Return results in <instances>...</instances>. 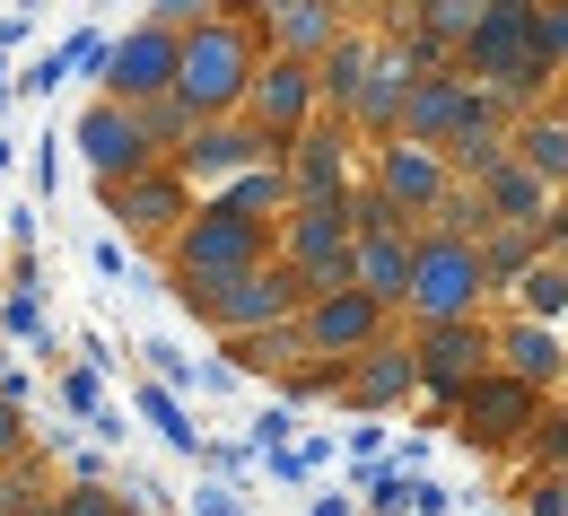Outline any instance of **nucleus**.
Wrapping results in <instances>:
<instances>
[{"label": "nucleus", "instance_id": "nucleus-1", "mask_svg": "<svg viewBox=\"0 0 568 516\" xmlns=\"http://www.w3.org/2000/svg\"><path fill=\"white\" fill-rule=\"evenodd\" d=\"M568 62V0L551 9H525V0H490L455 53V71L473 79L490 105H516V97H542Z\"/></svg>", "mask_w": 568, "mask_h": 516}, {"label": "nucleus", "instance_id": "nucleus-2", "mask_svg": "<svg viewBox=\"0 0 568 516\" xmlns=\"http://www.w3.org/2000/svg\"><path fill=\"white\" fill-rule=\"evenodd\" d=\"M263 71V27L236 9H193L175 27V114L184 123H236L245 88Z\"/></svg>", "mask_w": 568, "mask_h": 516}, {"label": "nucleus", "instance_id": "nucleus-3", "mask_svg": "<svg viewBox=\"0 0 568 516\" xmlns=\"http://www.w3.org/2000/svg\"><path fill=\"white\" fill-rule=\"evenodd\" d=\"M263 263H272V227L236 220L227 202H193V220L166 236L175 290H227V281H245V272H263Z\"/></svg>", "mask_w": 568, "mask_h": 516}, {"label": "nucleus", "instance_id": "nucleus-4", "mask_svg": "<svg viewBox=\"0 0 568 516\" xmlns=\"http://www.w3.org/2000/svg\"><path fill=\"white\" fill-rule=\"evenodd\" d=\"M481 297H490V281H481L473 236H464V227H420V245H412V290H403L412 333H428V324H473Z\"/></svg>", "mask_w": 568, "mask_h": 516}, {"label": "nucleus", "instance_id": "nucleus-5", "mask_svg": "<svg viewBox=\"0 0 568 516\" xmlns=\"http://www.w3.org/2000/svg\"><path fill=\"white\" fill-rule=\"evenodd\" d=\"M272 263L306 297L351 290V202H288L272 227Z\"/></svg>", "mask_w": 568, "mask_h": 516}, {"label": "nucleus", "instance_id": "nucleus-6", "mask_svg": "<svg viewBox=\"0 0 568 516\" xmlns=\"http://www.w3.org/2000/svg\"><path fill=\"white\" fill-rule=\"evenodd\" d=\"M412 245H420V227L394 220L367 184L351 193V290H367L385 315H403V290H412Z\"/></svg>", "mask_w": 568, "mask_h": 516}, {"label": "nucleus", "instance_id": "nucleus-7", "mask_svg": "<svg viewBox=\"0 0 568 516\" xmlns=\"http://www.w3.org/2000/svg\"><path fill=\"white\" fill-rule=\"evenodd\" d=\"M202 324H211L219 342H245V333H272V324H297V306L306 290L288 281L281 263H263V272H245V281H227V290H175Z\"/></svg>", "mask_w": 568, "mask_h": 516}, {"label": "nucleus", "instance_id": "nucleus-8", "mask_svg": "<svg viewBox=\"0 0 568 516\" xmlns=\"http://www.w3.org/2000/svg\"><path fill=\"white\" fill-rule=\"evenodd\" d=\"M412 368H420V394H428V403H437V412H455V403L498 368L490 324L473 315V324H428V333H412Z\"/></svg>", "mask_w": 568, "mask_h": 516}, {"label": "nucleus", "instance_id": "nucleus-9", "mask_svg": "<svg viewBox=\"0 0 568 516\" xmlns=\"http://www.w3.org/2000/svg\"><path fill=\"white\" fill-rule=\"evenodd\" d=\"M105 105H166L175 97V27L166 18H141V27H123L114 36V53H105Z\"/></svg>", "mask_w": 568, "mask_h": 516}, {"label": "nucleus", "instance_id": "nucleus-10", "mask_svg": "<svg viewBox=\"0 0 568 516\" xmlns=\"http://www.w3.org/2000/svg\"><path fill=\"white\" fill-rule=\"evenodd\" d=\"M297 342H306V360L351 368L358 351L394 342V315H385L367 290H333V297H306V306H297Z\"/></svg>", "mask_w": 568, "mask_h": 516}, {"label": "nucleus", "instance_id": "nucleus-11", "mask_svg": "<svg viewBox=\"0 0 568 516\" xmlns=\"http://www.w3.org/2000/svg\"><path fill=\"white\" fill-rule=\"evenodd\" d=\"M71 149L88 158V175H97V193H114V184H132V175H149V166H166L158 149H149L141 132V114L132 105H79V123H71Z\"/></svg>", "mask_w": 568, "mask_h": 516}, {"label": "nucleus", "instance_id": "nucleus-12", "mask_svg": "<svg viewBox=\"0 0 568 516\" xmlns=\"http://www.w3.org/2000/svg\"><path fill=\"white\" fill-rule=\"evenodd\" d=\"M455 438L481 446V455H516L525 438H542V394H525L516 376H481L464 403H455Z\"/></svg>", "mask_w": 568, "mask_h": 516}, {"label": "nucleus", "instance_id": "nucleus-13", "mask_svg": "<svg viewBox=\"0 0 568 516\" xmlns=\"http://www.w3.org/2000/svg\"><path fill=\"white\" fill-rule=\"evenodd\" d=\"M367 193H376L394 220L420 227V220H437V211H446L464 184L446 175V158H437V149H420V141H385V149H376V184H367Z\"/></svg>", "mask_w": 568, "mask_h": 516}, {"label": "nucleus", "instance_id": "nucleus-14", "mask_svg": "<svg viewBox=\"0 0 568 516\" xmlns=\"http://www.w3.org/2000/svg\"><path fill=\"white\" fill-rule=\"evenodd\" d=\"M166 166L184 175V193H193V184L227 193L236 175H254V166H281V149H272L263 132H254V123H245V114H236V123H193V141L175 149Z\"/></svg>", "mask_w": 568, "mask_h": 516}, {"label": "nucleus", "instance_id": "nucleus-15", "mask_svg": "<svg viewBox=\"0 0 568 516\" xmlns=\"http://www.w3.org/2000/svg\"><path fill=\"white\" fill-rule=\"evenodd\" d=\"M315 114H324L315 71H306V62H281V53H263V71H254V88H245V123H254L272 149H288Z\"/></svg>", "mask_w": 568, "mask_h": 516}, {"label": "nucleus", "instance_id": "nucleus-16", "mask_svg": "<svg viewBox=\"0 0 568 516\" xmlns=\"http://www.w3.org/2000/svg\"><path fill=\"white\" fill-rule=\"evenodd\" d=\"M351 149H358V141L342 132V123H324V114H315V123L281 149L288 202H351V193H358V184H351Z\"/></svg>", "mask_w": 568, "mask_h": 516}, {"label": "nucleus", "instance_id": "nucleus-17", "mask_svg": "<svg viewBox=\"0 0 568 516\" xmlns=\"http://www.w3.org/2000/svg\"><path fill=\"white\" fill-rule=\"evenodd\" d=\"M105 220L123 227V245H132V236H141V245H166L175 227L193 220V193H184L175 166H149V175H132V184L105 193Z\"/></svg>", "mask_w": 568, "mask_h": 516}, {"label": "nucleus", "instance_id": "nucleus-18", "mask_svg": "<svg viewBox=\"0 0 568 516\" xmlns=\"http://www.w3.org/2000/svg\"><path fill=\"white\" fill-rule=\"evenodd\" d=\"M490 97L473 88L464 71H428V79H412V97H403V123H394V141H420V149H446L473 114H481Z\"/></svg>", "mask_w": 568, "mask_h": 516}, {"label": "nucleus", "instance_id": "nucleus-19", "mask_svg": "<svg viewBox=\"0 0 568 516\" xmlns=\"http://www.w3.org/2000/svg\"><path fill=\"white\" fill-rule=\"evenodd\" d=\"M412 394H420L412 342H376V351H358L351 368H342V412H358V421H385V412H403Z\"/></svg>", "mask_w": 568, "mask_h": 516}, {"label": "nucleus", "instance_id": "nucleus-20", "mask_svg": "<svg viewBox=\"0 0 568 516\" xmlns=\"http://www.w3.org/2000/svg\"><path fill=\"white\" fill-rule=\"evenodd\" d=\"M254 27H263V53H281V62H324L333 44H342V9L333 0H272V9H254Z\"/></svg>", "mask_w": 568, "mask_h": 516}, {"label": "nucleus", "instance_id": "nucleus-21", "mask_svg": "<svg viewBox=\"0 0 568 516\" xmlns=\"http://www.w3.org/2000/svg\"><path fill=\"white\" fill-rule=\"evenodd\" d=\"M490 351H498V376H516L525 394H560L568 342L551 333V324H525V315H507V324H490Z\"/></svg>", "mask_w": 568, "mask_h": 516}, {"label": "nucleus", "instance_id": "nucleus-22", "mask_svg": "<svg viewBox=\"0 0 568 516\" xmlns=\"http://www.w3.org/2000/svg\"><path fill=\"white\" fill-rule=\"evenodd\" d=\"M412 62H403V53H394V44H385V36H376V62H367V88H358V105H351V141H394V123H403V97H412Z\"/></svg>", "mask_w": 568, "mask_h": 516}, {"label": "nucleus", "instance_id": "nucleus-23", "mask_svg": "<svg viewBox=\"0 0 568 516\" xmlns=\"http://www.w3.org/2000/svg\"><path fill=\"white\" fill-rule=\"evenodd\" d=\"M473 202H481V220H490V227H534V236H542V220H551V193H542L516 158H498L490 175L473 184Z\"/></svg>", "mask_w": 568, "mask_h": 516}, {"label": "nucleus", "instance_id": "nucleus-24", "mask_svg": "<svg viewBox=\"0 0 568 516\" xmlns=\"http://www.w3.org/2000/svg\"><path fill=\"white\" fill-rule=\"evenodd\" d=\"M367 62H376V36L367 27H342V44L315 62V97H324V123H342L351 132V105H358V88H367Z\"/></svg>", "mask_w": 568, "mask_h": 516}, {"label": "nucleus", "instance_id": "nucleus-25", "mask_svg": "<svg viewBox=\"0 0 568 516\" xmlns=\"http://www.w3.org/2000/svg\"><path fill=\"white\" fill-rule=\"evenodd\" d=\"M507 158L560 202V193H568V114H525V123L507 132Z\"/></svg>", "mask_w": 568, "mask_h": 516}, {"label": "nucleus", "instance_id": "nucleus-26", "mask_svg": "<svg viewBox=\"0 0 568 516\" xmlns=\"http://www.w3.org/2000/svg\"><path fill=\"white\" fill-rule=\"evenodd\" d=\"M437 158H446V175H455V184H481L498 158H507V105H481V114L437 149Z\"/></svg>", "mask_w": 568, "mask_h": 516}, {"label": "nucleus", "instance_id": "nucleus-27", "mask_svg": "<svg viewBox=\"0 0 568 516\" xmlns=\"http://www.w3.org/2000/svg\"><path fill=\"white\" fill-rule=\"evenodd\" d=\"M473 254H481V281H490V290H516V281L542 263V236H534V227H481Z\"/></svg>", "mask_w": 568, "mask_h": 516}, {"label": "nucleus", "instance_id": "nucleus-28", "mask_svg": "<svg viewBox=\"0 0 568 516\" xmlns=\"http://www.w3.org/2000/svg\"><path fill=\"white\" fill-rule=\"evenodd\" d=\"M297 360H306L297 324H272V333H245V342H227V376H272V385H281Z\"/></svg>", "mask_w": 568, "mask_h": 516}, {"label": "nucleus", "instance_id": "nucleus-29", "mask_svg": "<svg viewBox=\"0 0 568 516\" xmlns=\"http://www.w3.org/2000/svg\"><path fill=\"white\" fill-rule=\"evenodd\" d=\"M211 202H227L236 220L281 227V211H288V175H281V166H254V175H236V184H227V193H211Z\"/></svg>", "mask_w": 568, "mask_h": 516}, {"label": "nucleus", "instance_id": "nucleus-30", "mask_svg": "<svg viewBox=\"0 0 568 516\" xmlns=\"http://www.w3.org/2000/svg\"><path fill=\"white\" fill-rule=\"evenodd\" d=\"M132 403H141V421H149V429L166 438V455H193V464H202V429H193V412H184V394H166V385H141Z\"/></svg>", "mask_w": 568, "mask_h": 516}, {"label": "nucleus", "instance_id": "nucleus-31", "mask_svg": "<svg viewBox=\"0 0 568 516\" xmlns=\"http://www.w3.org/2000/svg\"><path fill=\"white\" fill-rule=\"evenodd\" d=\"M507 297H516V315H525V324H551V333H560V315H568V272L542 254V263H534V272H525Z\"/></svg>", "mask_w": 568, "mask_h": 516}, {"label": "nucleus", "instance_id": "nucleus-32", "mask_svg": "<svg viewBox=\"0 0 568 516\" xmlns=\"http://www.w3.org/2000/svg\"><path fill=\"white\" fill-rule=\"evenodd\" d=\"M0 333H18V342H36V351L53 360V324H44V297H36V263L18 272V290L0 297Z\"/></svg>", "mask_w": 568, "mask_h": 516}, {"label": "nucleus", "instance_id": "nucleus-33", "mask_svg": "<svg viewBox=\"0 0 568 516\" xmlns=\"http://www.w3.org/2000/svg\"><path fill=\"white\" fill-rule=\"evenodd\" d=\"M62 412L97 429V421L114 412V403H105V368H88V360H71V368H62Z\"/></svg>", "mask_w": 568, "mask_h": 516}, {"label": "nucleus", "instance_id": "nucleus-34", "mask_svg": "<svg viewBox=\"0 0 568 516\" xmlns=\"http://www.w3.org/2000/svg\"><path fill=\"white\" fill-rule=\"evenodd\" d=\"M412 482H420V473H403V464H367V473H358L367 516H403V508H412Z\"/></svg>", "mask_w": 568, "mask_h": 516}, {"label": "nucleus", "instance_id": "nucleus-35", "mask_svg": "<svg viewBox=\"0 0 568 516\" xmlns=\"http://www.w3.org/2000/svg\"><path fill=\"white\" fill-rule=\"evenodd\" d=\"M263 464H272V482H306V473L333 464V438H297V446H281V455H263Z\"/></svg>", "mask_w": 568, "mask_h": 516}, {"label": "nucleus", "instance_id": "nucleus-36", "mask_svg": "<svg viewBox=\"0 0 568 516\" xmlns=\"http://www.w3.org/2000/svg\"><path fill=\"white\" fill-rule=\"evenodd\" d=\"M105 53H114V36H105V27H79L71 44H62V71L71 79H105Z\"/></svg>", "mask_w": 568, "mask_h": 516}, {"label": "nucleus", "instance_id": "nucleus-37", "mask_svg": "<svg viewBox=\"0 0 568 516\" xmlns=\"http://www.w3.org/2000/svg\"><path fill=\"white\" fill-rule=\"evenodd\" d=\"M281 446H297V412H281V403H272V412H254V429H245V455L263 464V455H281Z\"/></svg>", "mask_w": 568, "mask_h": 516}, {"label": "nucleus", "instance_id": "nucleus-38", "mask_svg": "<svg viewBox=\"0 0 568 516\" xmlns=\"http://www.w3.org/2000/svg\"><path fill=\"white\" fill-rule=\"evenodd\" d=\"M9 88H27V97H62V88H71V71H62V44H53V53H36V62H27V79H9Z\"/></svg>", "mask_w": 568, "mask_h": 516}, {"label": "nucleus", "instance_id": "nucleus-39", "mask_svg": "<svg viewBox=\"0 0 568 516\" xmlns=\"http://www.w3.org/2000/svg\"><path fill=\"white\" fill-rule=\"evenodd\" d=\"M525 516H568V473H534L525 482Z\"/></svg>", "mask_w": 568, "mask_h": 516}, {"label": "nucleus", "instance_id": "nucleus-40", "mask_svg": "<svg viewBox=\"0 0 568 516\" xmlns=\"http://www.w3.org/2000/svg\"><path fill=\"white\" fill-rule=\"evenodd\" d=\"M18 464H27V412L0 403V473H18Z\"/></svg>", "mask_w": 568, "mask_h": 516}, {"label": "nucleus", "instance_id": "nucleus-41", "mask_svg": "<svg viewBox=\"0 0 568 516\" xmlns=\"http://www.w3.org/2000/svg\"><path fill=\"white\" fill-rule=\"evenodd\" d=\"M88 263H97L105 281H123V272H132V245H123V236H88Z\"/></svg>", "mask_w": 568, "mask_h": 516}, {"label": "nucleus", "instance_id": "nucleus-42", "mask_svg": "<svg viewBox=\"0 0 568 516\" xmlns=\"http://www.w3.org/2000/svg\"><path fill=\"white\" fill-rule=\"evenodd\" d=\"M193 516H245V490H227V482H202V490H193Z\"/></svg>", "mask_w": 568, "mask_h": 516}, {"label": "nucleus", "instance_id": "nucleus-43", "mask_svg": "<svg viewBox=\"0 0 568 516\" xmlns=\"http://www.w3.org/2000/svg\"><path fill=\"white\" fill-rule=\"evenodd\" d=\"M542 254H551V263L568 272V193L551 202V220H542Z\"/></svg>", "mask_w": 568, "mask_h": 516}, {"label": "nucleus", "instance_id": "nucleus-44", "mask_svg": "<svg viewBox=\"0 0 568 516\" xmlns=\"http://www.w3.org/2000/svg\"><path fill=\"white\" fill-rule=\"evenodd\" d=\"M351 464H358V473L385 464V429H376V421H358V429H351Z\"/></svg>", "mask_w": 568, "mask_h": 516}, {"label": "nucleus", "instance_id": "nucleus-45", "mask_svg": "<svg viewBox=\"0 0 568 516\" xmlns=\"http://www.w3.org/2000/svg\"><path fill=\"white\" fill-rule=\"evenodd\" d=\"M446 508H455V490H437V482L420 473V482H412V508H403V516H446Z\"/></svg>", "mask_w": 568, "mask_h": 516}, {"label": "nucleus", "instance_id": "nucleus-46", "mask_svg": "<svg viewBox=\"0 0 568 516\" xmlns=\"http://www.w3.org/2000/svg\"><path fill=\"white\" fill-rule=\"evenodd\" d=\"M534 446H542V464H551V473H568V421H551Z\"/></svg>", "mask_w": 568, "mask_h": 516}, {"label": "nucleus", "instance_id": "nucleus-47", "mask_svg": "<svg viewBox=\"0 0 568 516\" xmlns=\"http://www.w3.org/2000/svg\"><path fill=\"white\" fill-rule=\"evenodd\" d=\"M306 516H358V499H342V490H324V499H315Z\"/></svg>", "mask_w": 568, "mask_h": 516}, {"label": "nucleus", "instance_id": "nucleus-48", "mask_svg": "<svg viewBox=\"0 0 568 516\" xmlns=\"http://www.w3.org/2000/svg\"><path fill=\"white\" fill-rule=\"evenodd\" d=\"M560 421H568V376H560Z\"/></svg>", "mask_w": 568, "mask_h": 516}, {"label": "nucleus", "instance_id": "nucleus-49", "mask_svg": "<svg viewBox=\"0 0 568 516\" xmlns=\"http://www.w3.org/2000/svg\"><path fill=\"white\" fill-rule=\"evenodd\" d=\"M158 516H175V508H158Z\"/></svg>", "mask_w": 568, "mask_h": 516}, {"label": "nucleus", "instance_id": "nucleus-50", "mask_svg": "<svg viewBox=\"0 0 568 516\" xmlns=\"http://www.w3.org/2000/svg\"><path fill=\"white\" fill-rule=\"evenodd\" d=\"M560 71H568V62H560Z\"/></svg>", "mask_w": 568, "mask_h": 516}]
</instances>
